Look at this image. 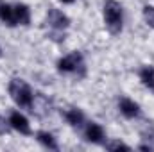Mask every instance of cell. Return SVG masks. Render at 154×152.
I'll return each instance as SVG.
<instances>
[{"mask_svg":"<svg viewBox=\"0 0 154 152\" xmlns=\"http://www.w3.org/2000/svg\"><path fill=\"white\" fill-rule=\"evenodd\" d=\"M104 23L109 34L118 36L124 29V11L116 0H106L104 4Z\"/></svg>","mask_w":154,"mask_h":152,"instance_id":"1","label":"cell"},{"mask_svg":"<svg viewBox=\"0 0 154 152\" xmlns=\"http://www.w3.org/2000/svg\"><path fill=\"white\" fill-rule=\"evenodd\" d=\"M7 91H9V97L13 99V102L23 109H31V104H32V90L31 86L22 81V79H11L9 86H7Z\"/></svg>","mask_w":154,"mask_h":152,"instance_id":"2","label":"cell"},{"mask_svg":"<svg viewBox=\"0 0 154 152\" xmlns=\"http://www.w3.org/2000/svg\"><path fill=\"white\" fill-rule=\"evenodd\" d=\"M57 70L61 74H74L77 79H82L86 75V65H84V57L79 50L70 52L68 56H63L57 61Z\"/></svg>","mask_w":154,"mask_h":152,"instance_id":"3","label":"cell"},{"mask_svg":"<svg viewBox=\"0 0 154 152\" xmlns=\"http://www.w3.org/2000/svg\"><path fill=\"white\" fill-rule=\"evenodd\" d=\"M45 22H47V25H48L52 31H65V29L70 25V18H68L63 11H59V9H56V7L48 9Z\"/></svg>","mask_w":154,"mask_h":152,"instance_id":"4","label":"cell"},{"mask_svg":"<svg viewBox=\"0 0 154 152\" xmlns=\"http://www.w3.org/2000/svg\"><path fill=\"white\" fill-rule=\"evenodd\" d=\"M31 113L36 116H47L50 113V100L47 99V95L43 93H34L32 97V104H31Z\"/></svg>","mask_w":154,"mask_h":152,"instance_id":"5","label":"cell"},{"mask_svg":"<svg viewBox=\"0 0 154 152\" xmlns=\"http://www.w3.org/2000/svg\"><path fill=\"white\" fill-rule=\"evenodd\" d=\"M104 138H106V132H104L102 125H99V123H95V122L86 123V129H84V140H86V141L99 145V143L104 141Z\"/></svg>","mask_w":154,"mask_h":152,"instance_id":"6","label":"cell"},{"mask_svg":"<svg viewBox=\"0 0 154 152\" xmlns=\"http://www.w3.org/2000/svg\"><path fill=\"white\" fill-rule=\"evenodd\" d=\"M9 125H11L14 131H18L20 134H25V136H29V134H31L29 120L20 113V111H13V113H11V116H9Z\"/></svg>","mask_w":154,"mask_h":152,"instance_id":"7","label":"cell"},{"mask_svg":"<svg viewBox=\"0 0 154 152\" xmlns=\"http://www.w3.org/2000/svg\"><path fill=\"white\" fill-rule=\"evenodd\" d=\"M118 109H120V113L124 114L125 118H129V120L140 116V106H138L134 100L127 99V97H122V99L118 100Z\"/></svg>","mask_w":154,"mask_h":152,"instance_id":"8","label":"cell"},{"mask_svg":"<svg viewBox=\"0 0 154 152\" xmlns=\"http://www.w3.org/2000/svg\"><path fill=\"white\" fill-rule=\"evenodd\" d=\"M61 114H63V116H65V120H66L72 127H75V129H81V127L84 125V122H86L84 113H82L81 109H77V108L65 109V111H61Z\"/></svg>","mask_w":154,"mask_h":152,"instance_id":"9","label":"cell"},{"mask_svg":"<svg viewBox=\"0 0 154 152\" xmlns=\"http://www.w3.org/2000/svg\"><path fill=\"white\" fill-rule=\"evenodd\" d=\"M0 22L7 27H14L16 23V14H14V5L0 2Z\"/></svg>","mask_w":154,"mask_h":152,"instance_id":"10","label":"cell"},{"mask_svg":"<svg viewBox=\"0 0 154 152\" xmlns=\"http://www.w3.org/2000/svg\"><path fill=\"white\" fill-rule=\"evenodd\" d=\"M14 14H16V23L18 25H31V9L25 4H16L14 5Z\"/></svg>","mask_w":154,"mask_h":152,"instance_id":"11","label":"cell"},{"mask_svg":"<svg viewBox=\"0 0 154 152\" xmlns=\"http://www.w3.org/2000/svg\"><path fill=\"white\" fill-rule=\"evenodd\" d=\"M36 140H38L45 149H48V150H59V145H57L54 134H50L48 131H38L36 132Z\"/></svg>","mask_w":154,"mask_h":152,"instance_id":"12","label":"cell"},{"mask_svg":"<svg viewBox=\"0 0 154 152\" xmlns=\"http://www.w3.org/2000/svg\"><path fill=\"white\" fill-rule=\"evenodd\" d=\"M138 75H140L142 84H143L145 88H149V90H152L154 91V66H151V65L143 66V68L140 70Z\"/></svg>","mask_w":154,"mask_h":152,"instance_id":"13","label":"cell"},{"mask_svg":"<svg viewBox=\"0 0 154 152\" xmlns=\"http://www.w3.org/2000/svg\"><path fill=\"white\" fill-rule=\"evenodd\" d=\"M104 147H106L108 150H131V147H129L127 143L120 141V140H113V141H108V143H104Z\"/></svg>","mask_w":154,"mask_h":152,"instance_id":"14","label":"cell"},{"mask_svg":"<svg viewBox=\"0 0 154 152\" xmlns=\"http://www.w3.org/2000/svg\"><path fill=\"white\" fill-rule=\"evenodd\" d=\"M143 20H145V23L151 27V29H154V7L152 5H143Z\"/></svg>","mask_w":154,"mask_h":152,"instance_id":"15","label":"cell"},{"mask_svg":"<svg viewBox=\"0 0 154 152\" xmlns=\"http://www.w3.org/2000/svg\"><path fill=\"white\" fill-rule=\"evenodd\" d=\"M9 127H11V125H9V120L5 122V118L0 116V136H5V134L9 132Z\"/></svg>","mask_w":154,"mask_h":152,"instance_id":"16","label":"cell"},{"mask_svg":"<svg viewBox=\"0 0 154 152\" xmlns=\"http://www.w3.org/2000/svg\"><path fill=\"white\" fill-rule=\"evenodd\" d=\"M138 149H140V150H151L152 147H151V145H140Z\"/></svg>","mask_w":154,"mask_h":152,"instance_id":"17","label":"cell"},{"mask_svg":"<svg viewBox=\"0 0 154 152\" xmlns=\"http://www.w3.org/2000/svg\"><path fill=\"white\" fill-rule=\"evenodd\" d=\"M59 2H63V4H74L75 0H59Z\"/></svg>","mask_w":154,"mask_h":152,"instance_id":"18","label":"cell"},{"mask_svg":"<svg viewBox=\"0 0 154 152\" xmlns=\"http://www.w3.org/2000/svg\"><path fill=\"white\" fill-rule=\"evenodd\" d=\"M0 57H2V48H0Z\"/></svg>","mask_w":154,"mask_h":152,"instance_id":"19","label":"cell"}]
</instances>
